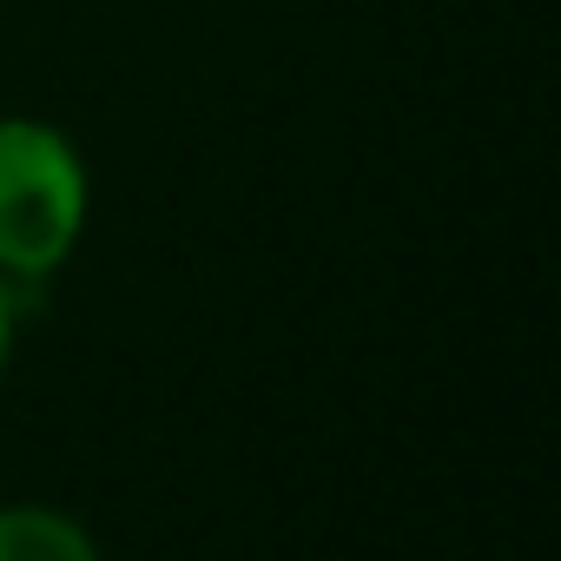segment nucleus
<instances>
[{
    "instance_id": "nucleus-1",
    "label": "nucleus",
    "mask_w": 561,
    "mask_h": 561,
    "mask_svg": "<svg viewBox=\"0 0 561 561\" xmlns=\"http://www.w3.org/2000/svg\"><path fill=\"white\" fill-rule=\"evenodd\" d=\"M87 159L47 119H0V277H47L87 231Z\"/></svg>"
},
{
    "instance_id": "nucleus-2",
    "label": "nucleus",
    "mask_w": 561,
    "mask_h": 561,
    "mask_svg": "<svg viewBox=\"0 0 561 561\" xmlns=\"http://www.w3.org/2000/svg\"><path fill=\"white\" fill-rule=\"evenodd\" d=\"M0 561H100V541L67 508L8 502L0 508Z\"/></svg>"
},
{
    "instance_id": "nucleus-3",
    "label": "nucleus",
    "mask_w": 561,
    "mask_h": 561,
    "mask_svg": "<svg viewBox=\"0 0 561 561\" xmlns=\"http://www.w3.org/2000/svg\"><path fill=\"white\" fill-rule=\"evenodd\" d=\"M8 351H14V291L0 277V370H8Z\"/></svg>"
}]
</instances>
